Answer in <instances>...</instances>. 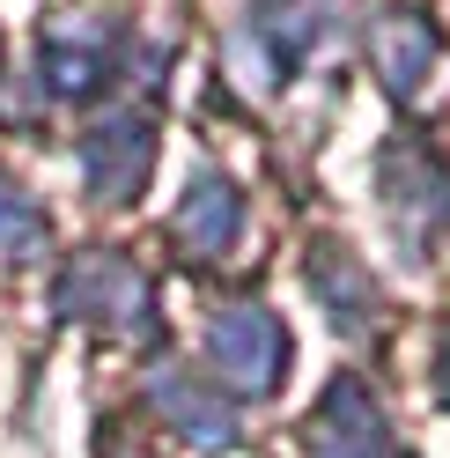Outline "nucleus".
Returning a JSON list of instances; mask_svg holds the SVG:
<instances>
[{"instance_id": "obj_1", "label": "nucleus", "mask_w": 450, "mask_h": 458, "mask_svg": "<svg viewBox=\"0 0 450 458\" xmlns=\"http://www.w3.org/2000/svg\"><path fill=\"white\" fill-rule=\"evenodd\" d=\"M207 355H214L221 377H229V392H251V399L280 392V377H288V333H280V318H273V310H259V303L214 310Z\"/></svg>"}, {"instance_id": "obj_11", "label": "nucleus", "mask_w": 450, "mask_h": 458, "mask_svg": "<svg viewBox=\"0 0 450 458\" xmlns=\"http://www.w3.org/2000/svg\"><path fill=\"white\" fill-rule=\"evenodd\" d=\"M443 399H450V348H443Z\"/></svg>"}, {"instance_id": "obj_9", "label": "nucleus", "mask_w": 450, "mask_h": 458, "mask_svg": "<svg viewBox=\"0 0 450 458\" xmlns=\"http://www.w3.org/2000/svg\"><path fill=\"white\" fill-rule=\"evenodd\" d=\"M148 399H155V407H162V414H171V421L185 428L192 444H207V451H229V437H237V414L221 407V399H214L200 377H185V369H162V377L148 385Z\"/></svg>"}, {"instance_id": "obj_3", "label": "nucleus", "mask_w": 450, "mask_h": 458, "mask_svg": "<svg viewBox=\"0 0 450 458\" xmlns=\"http://www.w3.org/2000/svg\"><path fill=\"white\" fill-rule=\"evenodd\" d=\"M148 163H155V126L140 111H111L104 126H89L81 140V185H89L104 208H126V199L148 185Z\"/></svg>"}, {"instance_id": "obj_7", "label": "nucleus", "mask_w": 450, "mask_h": 458, "mask_svg": "<svg viewBox=\"0 0 450 458\" xmlns=\"http://www.w3.org/2000/svg\"><path fill=\"white\" fill-rule=\"evenodd\" d=\"M104 67H111V30L96 15L52 22L45 30V81H52V97H96Z\"/></svg>"}, {"instance_id": "obj_5", "label": "nucleus", "mask_w": 450, "mask_h": 458, "mask_svg": "<svg viewBox=\"0 0 450 458\" xmlns=\"http://www.w3.org/2000/svg\"><path fill=\"white\" fill-rule=\"evenodd\" d=\"M303 444H311V458H399V451H391L384 414H377V399L362 392L354 377H340V385L318 399V414H311V428H303Z\"/></svg>"}, {"instance_id": "obj_8", "label": "nucleus", "mask_w": 450, "mask_h": 458, "mask_svg": "<svg viewBox=\"0 0 450 458\" xmlns=\"http://www.w3.org/2000/svg\"><path fill=\"white\" fill-rule=\"evenodd\" d=\"M370 67L391 97H413L421 89V74L436 67V22L429 15H384L377 30H370Z\"/></svg>"}, {"instance_id": "obj_2", "label": "nucleus", "mask_w": 450, "mask_h": 458, "mask_svg": "<svg viewBox=\"0 0 450 458\" xmlns=\"http://www.w3.org/2000/svg\"><path fill=\"white\" fill-rule=\"evenodd\" d=\"M60 310L74 326H96V333H148L155 326V303H148V281L133 274V259L119 251H96L60 281Z\"/></svg>"}, {"instance_id": "obj_6", "label": "nucleus", "mask_w": 450, "mask_h": 458, "mask_svg": "<svg viewBox=\"0 0 450 458\" xmlns=\"http://www.w3.org/2000/svg\"><path fill=\"white\" fill-rule=\"evenodd\" d=\"M244 229V192L221 178V170H200V178L185 185V208H178V244L192 259H221V251L237 244Z\"/></svg>"}, {"instance_id": "obj_4", "label": "nucleus", "mask_w": 450, "mask_h": 458, "mask_svg": "<svg viewBox=\"0 0 450 458\" xmlns=\"http://www.w3.org/2000/svg\"><path fill=\"white\" fill-rule=\"evenodd\" d=\"M377 185H384L391 222L406 229V244L421 237V229H436V222L450 215V163L429 156L421 140H391L384 163H377Z\"/></svg>"}, {"instance_id": "obj_10", "label": "nucleus", "mask_w": 450, "mask_h": 458, "mask_svg": "<svg viewBox=\"0 0 450 458\" xmlns=\"http://www.w3.org/2000/svg\"><path fill=\"white\" fill-rule=\"evenodd\" d=\"M38 251H45V215L30 208V192H15L8 178H0V267L38 259Z\"/></svg>"}]
</instances>
